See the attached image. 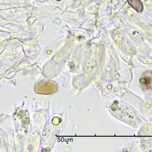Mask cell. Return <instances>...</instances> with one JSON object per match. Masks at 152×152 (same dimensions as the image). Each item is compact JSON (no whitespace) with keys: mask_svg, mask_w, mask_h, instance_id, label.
Instances as JSON below:
<instances>
[{"mask_svg":"<svg viewBox=\"0 0 152 152\" xmlns=\"http://www.w3.org/2000/svg\"><path fill=\"white\" fill-rule=\"evenodd\" d=\"M140 82L142 83H143L144 85L148 86V85H150V82H151V78L149 77H147H147L141 78V80H140Z\"/></svg>","mask_w":152,"mask_h":152,"instance_id":"2","label":"cell"},{"mask_svg":"<svg viewBox=\"0 0 152 152\" xmlns=\"http://www.w3.org/2000/svg\"><path fill=\"white\" fill-rule=\"evenodd\" d=\"M57 1H61V0H57Z\"/></svg>","mask_w":152,"mask_h":152,"instance_id":"3","label":"cell"},{"mask_svg":"<svg viewBox=\"0 0 152 152\" xmlns=\"http://www.w3.org/2000/svg\"><path fill=\"white\" fill-rule=\"evenodd\" d=\"M129 4L136 10L141 12L143 9V6L139 0H128Z\"/></svg>","mask_w":152,"mask_h":152,"instance_id":"1","label":"cell"}]
</instances>
